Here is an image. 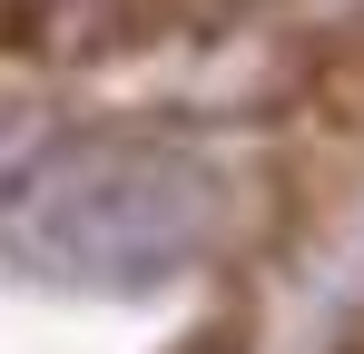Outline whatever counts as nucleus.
<instances>
[{
  "instance_id": "20e7f679",
  "label": "nucleus",
  "mask_w": 364,
  "mask_h": 354,
  "mask_svg": "<svg viewBox=\"0 0 364 354\" xmlns=\"http://www.w3.org/2000/svg\"><path fill=\"white\" fill-rule=\"evenodd\" d=\"M335 354H364V325H355V335H345V345H335Z\"/></svg>"
},
{
  "instance_id": "7ed1b4c3",
  "label": "nucleus",
  "mask_w": 364,
  "mask_h": 354,
  "mask_svg": "<svg viewBox=\"0 0 364 354\" xmlns=\"http://www.w3.org/2000/svg\"><path fill=\"white\" fill-rule=\"evenodd\" d=\"M237 0H10V59L20 69H99V59L217 40Z\"/></svg>"
},
{
  "instance_id": "f257e3e1",
  "label": "nucleus",
  "mask_w": 364,
  "mask_h": 354,
  "mask_svg": "<svg viewBox=\"0 0 364 354\" xmlns=\"http://www.w3.org/2000/svg\"><path fill=\"white\" fill-rule=\"evenodd\" d=\"M227 236V177L158 128H79L10 177V266L79 295H138L207 266Z\"/></svg>"
},
{
  "instance_id": "f03ea898",
  "label": "nucleus",
  "mask_w": 364,
  "mask_h": 354,
  "mask_svg": "<svg viewBox=\"0 0 364 354\" xmlns=\"http://www.w3.org/2000/svg\"><path fill=\"white\" fill-rule=\"evenodd\" d=\"M364 177V30H335L286 69L276 89V138H266V187L286 217H325Z\"/></svg>"
}]
</instances>
